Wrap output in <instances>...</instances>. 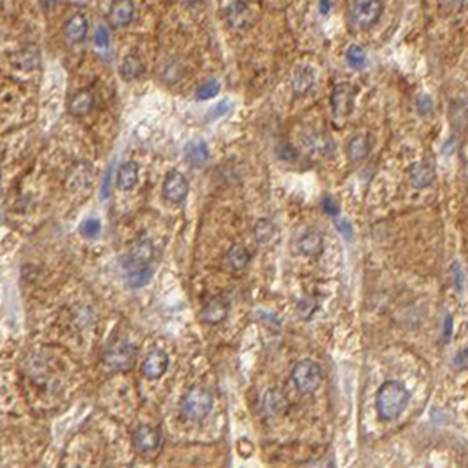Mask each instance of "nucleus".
Masks as SVG:
<instances>
[{
  "mask_svg": "<svg viewBox=\"0 0 468 468\" xmlns=\"http://www.w3.org/2000/svg\"><path fill=\"white\" fill-rule=\"evenodd\" d=\"M298 249L305 257L318 258L325 251V237L316 230L305 232L300 237V241H298Z\"/></svg>",
  "mask_w": 468,
  "mask_h": 468,
  "instance_id": "nucleus-16",
  "label": "nucleus"
},
{
  "mask_svg": "<svg viewBox=\"0 0 468 468\" xmlns=\"http://www.w3.org/2000/svg\"><path fill=\"white\" fill-rule=\"evenodd\" d=\"M225 16H227L228 25L234 26V29H242L251 22V11H249L248 4H244L241 0L228 6Z\"/></svg>",
  "mask_w": 468,
  "mask_h": 468,
  "instance_id": "nucleus-20",
  "label": "nucleus"
},
{
  "mask_svg": "<svg viewBox=\"0 0 468 468\" xmlns=\"http://www.w3.org/2000/svg\"><path fill=\"white\" fill-rule=\"evenodd\" d=\"M304 147L307 154L312 156H325L332 151V140L321 134H309L304 137Z\"/></svg>",
  "mask_w": 468,
  "mask_h": 468,
  "instance_id": "nucleus-23",
  "label": "nucleus"
},
{
  "mask_svg": "<svg viewBox=\"0 0 468 468\" xmlns=\"http://www.w3.org/2000/svg\"><path fill=\"white\" fill-rule=\"evenodd\" d=\"M228 102H221V104H218L216 107H214V111H212L211 114H209V120H214V118H220V116H223L225 113H227L228 111Z\"/></svg>",
  "mask_w": 468,
  "mask_h": 468,
  "instance_id": "nucleus-41",
  "label": "nucleus"
},
{
  "mask_svg": "<svg viewBox=\"0 0 468 468\" xmlns=\"http://www.w3.org/2000/svg\"><path fill=\"white\" fill-rule=\"evenodd\" d=\"M277 154H279V158L284 161H295L296 156H298L295 147H291L289 144H282V146L277 150Z\"/></svg>",
  "mask_w": 468,
  "mask_h": 468,
  "instance_id": "nucleus-37",
  "label": "nucleus"
},
{
  "mask_svg": "<svg viewBox=\"0 0 468 468\" xmlns=\"http://www.w3.org/2000/svg\"><path fill=\"white\" fill-rule=\"evenodd\" d=\"M346 60H348V65L351 67V69H363V67L366 65V55L365 51H363L360 46L353 45L349 46V49L346 51Z\"/></svg>",
  "mask_w": 468,
  "mask_h": 468,
  "instance_id": "nucleus-29",
  "label": "nucleus"
},
{
  "mask_svg": "<svg viewBox=\"0 0 468 468\" xmlns=\"http://www.w3.org/2000/svg\"><path fill=\"white\" fill-rule=\"evenodd\" d=\"M190 193V183L179 170L168 172L163 183V197L165 200L172 202V204H181Z\"/></svg>",
  "mask_w": 468,
  "mask_h": 468,
  "instance_id": "nucleus-9",
  "label": "nucleus"
},
{
  "mask_svg": "<svg viewBox=\"0 0 468 468\" xmlns=\"http://www.w3.org/2000/svg\"><path fill=\"white\" fill-rule=\"evenodd\" d=\"M151 275H153V267L144 268V271H137V272H130L127 274V281L132 288H140V286L147 284L151 281Z\"/></svg>",
  "mask_w": 468,
  "mask_h": 468,
  "instance_id": "nucleus-31",
  "label": "nucleus"
},
{
  "mask_svg": "<svg viewBox=\"0 0 468 468\" xmlns=\"http://www.w3.org/2000/svg\"><path fill=\"white\" fill-rule=\"evenodd\" d=\"M136 15L132 0H114L109 9V23L113 29H123L130 25Z\"/></svg>",
  "mask_w": 468,
  "mask_h": 468,
  "instance_id": "nucleus-13",
  "label": "nucleus"
},
{
  "mask_svg": "<svg viewBox=\"0 0 468 468\" xmlns=\"http://www.w3.org/2000/svg\"><path fill=\"white\" fill-rule=\"evenodd\" d=\"M15 65L19 67L22 70H33L39 67V53L33 48L22 49L19 53H16L15 56Z\"/></svg>",
  "mask_w": 468,
  "mask_h": 468,
  "instance_id": "nucleus-26",
  "label": "nucleus"
},
{
  "mask_svg": "<svg viewBox=\"0 0 468 468\" xmlns=\"http://www.w3.org/2000/svg\"><path fill=\"white\" fill-rule=\"evenodd\" d=\"M318 309L319 304L314 296H302L300 300L296 302V314H298L300 319H304V321H309L316 314Z\"/></svg>",
  "mask_w": 468,
  "mask_h": 468,
  "instance_id": "nucleus-27",
  "label": "nucleus"
},
{
  "mask_svg": "<svg viewBox=\"0 0 468 468\" xmlns=\"http://www.w3.org/2000/svg\"><path fill=\"white\" fill-rule=\"evenodd\" d=\"M382 0H351L349 2V19L358 30H369L379 22L382 15Z\"/></svg>",
  "mask_w": 468,
  "mask_h": 468,
  "instance_id": "nucleus-5",
  "label": "nucleus"
},
{
  "mask_svg": "<svg viewBox=\"0 0 468 468\" xmlns=\"http://www.w3.org/2000/svg\"><path fill=\"white\" fill-rule=\"evenodd\" d=\"M143 72H144V63L140 62L139 56H136V55L127 56V58H124L120 65L121 77L127 81L137 79V77L143 76Z\"/></svg>",
  "mask_w": 468,
  "mask_h": 468,
  "instance_id": "nucleus-25",
  "label": "nucleus"
},
{
  "mask_svg": "<svg viewBox=\"0 0 468 468\" xmlns=\"http://www.w3.org/2000/svg\"><path fill=\"white\" fill-rule=\"evenodd\" d=\"M153 260H154L153 242L147 241V239H139V241H136L132 245H130L121 264H123V268L127 271V274H130V272L150 268Z\"/></svg>",
  "mask_w": 468,
  "mask_h": 468,
  "instance_id": "nucleus-6",
  "label": "nucleus"
},
{
  "mask_svg": "<svg viewBox=\"0 0 468 468\" xmlns=\"http://www.w3.org/2000/svg\"><path fill=\"white\" fill-rule=\"evenodd\" d=\"M100 228H102V227H100L99 220H95V218H88V220H84L83 223H81L79 230H81V234L84 235V237L93 239L100 234Z\"/></svg>",
  "mask_w": 468,
  "mask_h": 468,
  "instance_id": "nucleus-32",
  "label": "nucleus"
},
{
  "mask_svg": "<svg viewBox=\"0 0 468 468\" xmlns=\"http://www.w3.org/2000/svg\"><path fill=\"white\" fill-rule=\"evenodd\" d=\"M410 400L409 389L400 380H386L385 385L377 389L376 410L380 421H395L400 414L407 409Z\"/></svg>",
  "mask_w": 468,
  "mask_h": 468,
  "instance_id": "nucleus-1",
  "label": "nucleus"
},
{
  "mask_svg": "<svg viewBox=\"0 0 468 468\" xmlns=\"http://www.w3.org/2000/svg\"><path fill=\"white\" fill-rule=\"evenodd\" d=\"M355 99H356V88L349 83H340L333 88L332 95H330V104H332V111L335 116L346 118L353 113L355 109Z\"/></svg>",
  "mask_w": 468,
  "mask_h": 468,
  "instance_id": "nucleus-7",
  "label": "nucleus"
},
{
  "mask_svg": "<svg viewBox=\"0 0 468 468\" xmlns=\"http://www.w3.org/2000/svg\"><path fill=\"white\" fill-rule=\"evenodd\" d=\"M221 86H220V81L216 79H211V81H205L204 84H200L197 90V100H211L214 99V97L220 93Z\"/></svg>",
  "mask_w": 468,
  "mask_h": 468,
  "instance_id": "nucleus-30",
  "label": "nucleus"
},
{
  "mask_svg": "<svg viewBox=\"0 0 468 468\" xmlns=\"http://www.w3.org/2000/svg\"><path fill=\"white\" fill-rule=\"evenodd\" d=\"M230 312V302L225 296H212L202 305L200 309V319L205 325H218V323L225 321Z\"/></svg>",
  "mask_w": 468,
  "mask_h": 468,
  "instance_id": "nucleus-10",
  "label": "nucleus"
},
{
  "mask_svg": "<svg viewBox=\"0 0 468 468\" xmlns=\"http://www.w3.org/2000/svg\"><path fill=\"white\" fill-rule=\"evenodd\" d=\"M249 260H251V255H249V251L245 249V245L234 244L230 249H228L227 261L228 265H230L232 271L235 272L244 271V268L249 265Z\"/></svg>",
  "mask_w": 468,
  "mask_h": 468,
  "instance_id": "nucleus-24",
  "label": "nucleus"
},
{
  "mask_svg": "<svg viewBox=\"0 0 468 468\" xmlns=\"http://www.w3.org/2000/svg\"><path fill=\"white\" fill-rule=\"evenodd\" d=\"M184 158H186L188 165L193 168H200L207 163L209 160V147L204 140H191L184 147Z\"/></svg>",
  "mask_w": 468,
  "mask_h": 468,
  "instance_id": "nucleus-18",
  "label": "nucleus"
},
{
  "mask_svg": "<svg viewBox=\"0 0 468 468\" xmlns=\"http://www.w3.org/2000/svg\"><path fill=\"white\" fill-rule=\"evenodd\" d=\"M435 167L430 161H416L409 168V183L416 190H424L435 183Z\"/></svg>",
  "mask_w": 468,
  "mask_h": 468,
  "instance_id": "nucleus-12",
  "label": "nucleus"
},
{
  "mask_svg": "<svg viewBox=\"0 0 468 468\" xmlns=\"http://www.w3.org/2000/svg\"><path fill=\"white\" fill-rule=\"evenodd\" d=\"M333 225H335V228L339 230V234L344 235L346 239H349L353 235V227L348 220H342V218L337 216L333 218Z\"/></svg>",
  "mask_w": 468,
  "mask_h": 468,
  "instance_id": "nucleus-36",
  "label": "nucleus"
},
{
  "mask_svg": "<svg viewBox=\"0 0 468 468\" xmlns=\"http://www.w3.org/2000/svg\"><path fill=\"white\" fill-rule=\"evenodd\" d=\"M330 8H332V6H330L328 0H321V2H319V11H321V15H328Z\"/></svg>",
  "mask_w": 468,
  "mask_h": 468,
  "instance_id": "nucleus-42",
  "label": "nucleus"
},
{
  "mask_svg": "<svg viewBox=\"0 0 468 468\" xmlns=\"http://www.w3.org/2000/svg\"><path fill=\"white\" fill-rule=\"evenodd\" d=\"M102 360L104 366L111 372H127L136 365L137 349L129 340H114L106 348Z\"/></svg>",
  "mask_w": 468,
  "mask_h": 468,
  "instance_id": "nucleus-2",
  "label": "nucleus"
},
{
  "mask_svg": "<svg viewBox=\"0 0 468 468\" xmlns=\"http://www.w3.org/2000/svg\"><path fill=\"white\" fill-rule=\"evenodd\" d=\"M321 207H323V212H325L326 216H330V218L339 216V212H340L339 202H337L333 197H330V195H326V197L323 198Z\"/></svg>",
  "mask_w": 468,
  "mask_h": 468,
  "instance_id": "nucleus-33",
  "label": "nucleus"
},
{
  "mask_svg": "<svg viewBox=\"0 0 468 468\" xmlns=\"http://www.w3.org/2000/svg\"><path fill=\"white\" fill-rule=\"evenodd\" d=\"M454 365L460 366V369H467V366H468V348L461 349V351L456 353V356H454Z\"/></svg>",
  "mask_w": 468,
  "mask_h": 468,
  "instance_id": "nucleus-39",
  "label": "nucleus"
},
{
  "mask_svg": "<svg viewBox=\"0 0 468 468\" xmlns=\"http://www.w3.org/2000/svg\"><path fill=\"white\" fill-rule=\"evenodd\" d=\"M95 106V97L90 90H81V92L74 93L72 99L69 100V113L72 116H84Z\"/></svg>",
  "mask_w": 468,
  "mask_h": 468,
  "instance_id": "nucleus-19",
  "label": "nucleus"
},
{
  "mask_svg": "<svg viewBox=\"0 0 468 468\" xmlns=\"http://www.w3.org/2000/svg\"><path fill=\"white\" fill-rule=\"evenodd\" d=\"M167 369H168V356L167 353L161 351V349H154V351L147 353V355L144 356L143 363H140V373L150 380H156L160 379V377H163Z\"/></svg>",
  "mask_w": 468,
  "mask_h": 468,
  "instance_id": "nucleus-11",
  "label": "nucleus"
},
{
  "mask_svg": "<svg viewBox=\"0 0 468 468\" xmlns=\"http://www.w3.org/2000/svg\"><path fill=\"white\" fill-rule=\"evenodd\" d=\"M93 40H95L97 48H107V46H109V32H107L106 26H99V29L95 30Z\"/></svg>",
  "mask_w": 468,
  "mask_h": 468,
  "instance_id": "nucleus-35",
  "label": "nucleus"
},
{
  "mask_svg": "<svg viewBox=\"0 0 468 468\" xmlns=\"http://www.w3.org/2000/svg\"><path fill=\"white\" fill-rule=\"evenodd\" d=\"M453 325H454L453 316L446 314V318H444V330H442V337L446 342L451 339V335H453Z\"/></svg>",
  "mask_w": 468,
  "mask_h": 468,
  "instance_id": "nucleus-40",
  "label": "nucleus"
},
{
  "mask_svg": "<svg viewBox=\"0 0 468 468\" xmlns=\"http://www.w3.org/2000/svg\"><path fill=\"white\" fill-rule=\"evenodd\" d=\"M86 33H88V19L84 18L83 15H74L63 25V37H65L67 42H70V45H79V42H83L86 39Z\"/></svg>",
  "mask_w": 468,
  "mask_h": 468,
  "instance_id": "nucleus-14",
  "label": "nucleus"
},
{
  "mask_svg": "<svg viewBox=\"0 0 468 468\" xmlns=\"http://www.w3.org/2000/svg\"><path fill=\"white\" fill-rule=\"evenodd\" d=\"M212 403H214L212 393L205 386L197 385L191 386L186 395L183 396L181 409H183L184 417H188L190 421H202L211 414Z\"/></svg>",
  "mask_w": 468,
  "mask_h": 468,
  "instance_id": "nucleus-3",
  "label": "nucleus"
},
{
  "mask_svg": "<svg viewBox=\"0 0 468 468\" xmlns=\"http://www.w3.org/2000/svg\"><path fill=\"white\" fill-rule=\"evenodd\" d=\"M275 234V227L268 220H260L255 227V239L260 245L268 244Z\"/></svg>",
  "mask_w": 468,
  "mask_h": 468,
  "instance_id": "nucleus-28",
  "label": "nucleus"
},
{
  "mask_svg": "<svg viewBox=\"0 0 468 468\" xmlns=\"http://www.w3.org/2000/svg\"><path fill=\"white\" fill-rule=\"evenodd\" d=\"M416 109L421 116H426L433 111V102L428 95H419L416 99Z\"/></svg>",
  "mask_w": 468,
  "mask_h": 468,
  "instance_id": "nucleus-34",
  "label": "nucleus"
},
{
  "mask_svg": "<svg viewBox=\"0 0 468 468\" xmlns=\"http://www.w3.org/2000/svg\"><path fill=\"white\" fill-rule=\"evenodd\" d=\"M39 2H40V6H42V8H51V6L58 4L60 0H39Z\"/></svg>",
  "mask_w": 468,
  "mask_h": 468,
  "instance_id": "nucleus-43",
  "label": "nucleus"
},
{
  "mask_svg": "<svg viewBox=\"0 0 468 468\" xmlns=\"http://www.w3.org/2000/svg\"><path fill=\"white\" fill-rule=\"evenodd\" d=\"M261 412L267 417L279 416L281 412H284L288 409V400L282 395L279 389H268L264 396H261Z\"/></svg>",
  "mask_w": 468,
  "mask_h": 468,
  "instance_id": "nucleus-15",
  "label": "nucleus"
},
{
  "mask_svg": "<svg viewBox=\"0 0 468 468\" xmlns=\"http://www.w3.org/2000/svg\"><path fill=\"white\" fill-rule=\"evenodd\" d=\"M132 444L137 453L140 454H154L161 447V433L160 430L150 426V424H140L137 426L132 435Z\"/></svg>",
  "mask_w": 468,
  "mask_h": 468,
  "instance_id": "nucleus-8",
  "label": "nucleus"
},
{
  "mask_svg": "<svg viewBox=\"0 0 468 468\" xmlns=\"http://www.w3.org/2000/svg\"><path fill=\"white\" fill-rule=\"evenodd\" d=\"M137 181H139V165L136 161H127V163L121 165L116 179L118 188L121 191H129L136 186Z\"/></svg>",
  "mask_w": 468,
  "mask_h": 468,
  "instance_id": "nucleus-21",
  "label": "nucleus"
},
{
  "mask_svg": "<svg viewBox=\"0 0 468 468\" xmlns=\"http://www.w3.org/2000/svg\"><path fill=\"white\" fill-rule=\"evenodd\" d=\"M323 370L319 363L312 360H302L291 370V382L296 392L302 395H311L321 386Z\"/></svg>",
  "mask_w": 468,
  "mask_h": 468,
  "instance_id": "nucleus-4",
  "label": "nucleus"
},
{
  "mask_svg": "<svg viewBox=\"0 0 468 468\" xmlns=\"http://www.w3.org/2000/svg\"><path fill=\"white\" fill-rule=\"evenodd\" d=\"M451 274H453V281H454V286H456V289L463 288L465 274H463V271H461V267H460V264H458V261H454V264L451 265Z\"/></svg>",
  "mask_w": 468,
  "mask_h": 468,
  "instance_id": "nucleus-38",
  "label": "nucleus"
},
{
  "mask_svg": "<svg viewBox=\"0 0 468 468\" xmlns=\"http://www.w3.org/2000/svg\"><path fill=\"white\" fill-rule=\"evenodd\" d=\"M314 84V72H312L311 67H298V69L293 72L291 77V88L293 93L296 95H304L309 90L312 88Z\"/></svg>",
  "mask_w": 468,
  "mask_h": 468,
  "instance_id": "nucleus-22",
  "label": "nucleus"
},
{
  "mask_svg": "<svg viewBox=\"0 0 468 468\" xmlns=\"http://www.w3.org/2000/svg\"><path fill=\"white\" fill-rule=\"evenodd\" d=\"M370 153V137L366 134H358L351 137L346 146V156L349 161H362Z\"/></svg>",
  "mask_w": 468,
  "mask_h": 468,
  "instance_id": "nucleus-17",
  "label": "nucleus"
}]
</instances>
